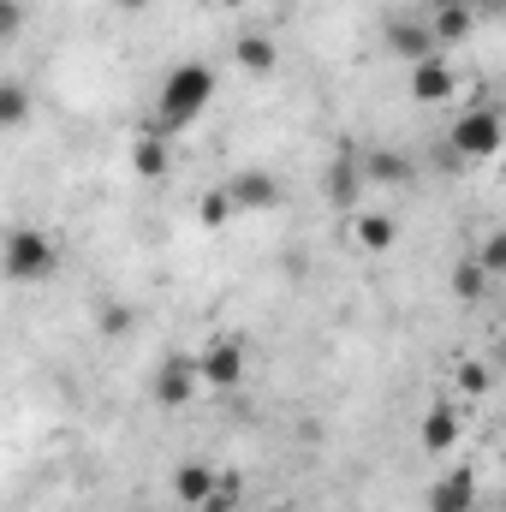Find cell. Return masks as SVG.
I'll use <instances>...</instances> for the list:
<instances>
[{
  "instance_id": "2e32d148",
  "label": "cell",
  "mask_w": 506,
  "mask_h": 512,
  "mask_svg": "<svg viewBox=\"0 0 506 512\" xmlns=\"http://www.w3.org/2000/svg\"><path fill=\"white\" fill-rule=\"evenodd\" d=\"M358 167H364V179H376V185H405V179H411V161L393 155V149H370V155H358Z\"/></svg>"
},
{
  "instance_id": "9a60e30c",
  "label": "cell",
  "mask_w": 506,
  "mask_h": 512,
  "mask_svg": "<svg viewBox=\"0 0 506 512\" xmlns=\"http://www.w3.org/2000/svg\"><path fill=\"white\" fill-rule=\"evenodd\" d=\"M233 60H239V72H251V78H268V72L280 66V48H274L268 36H239Z\"/></svg>"
},
{
  "instance_id": "4fadbf2b",
  "label": "cell",
  "mask_w": 506,
  "mask_h": 512,
  "mask_svg": "<svg viewBox=\"0 0 506 512\" xmlns=\"http://www.w3.org/2000/svg\"><path fill=\"white\" fill-rule=\"evenodd\" d=\"M471 0H441V12H435V24H429V36L435 42H465L471 36Z\"/></svg>"
},
{
  "instance_id": "3957f363",
  "label": "cell",
  "mask_w": 506,
  "mask_h": 512,
  "mask_svg": "<svg viewBox=\"0 0 506 512\" xmlns=\"http://www.w3.org/2000/svg\"><path fill=\"white\" fill-rule=\"evenodd\" d=\"M501 143H506V131H501V114H495V108H471V114H459L453 131H447V149H453L459 167L501 155Z\"/></svg>"
},
{
  "instance_id": "d4e9b609",
  "label": "cell",
  "mask_w": 506,
  "mask_h": 512,
  "mask_svg": "<svg viewBox=\"0 0 506 512\" xmlns=\"http://www.w3.org/2000/svg\"><path fill=\"white\" fill-rule=\"evenodd\" d=\"M459 387H465L471 399H483V393H489V370H483V364H459Z\"/></svg>"
},
{
  "instance_id": "7c38bea8",
  "label": "cell",
  "mask_w": 506,
  "mask_h": 512,
  "mask_svg": "<svg viewBox=\"0 0 506 512\" xmlns=\"http://www.w3.org/2000/svg\"><path fill=\"white\" fill-rule=\"evenodd\" d=\"M167 143H173V137H155V131H143V137L131 143V167H137V179H161V173H167V161H173Z\"/></svg>"
},
{
  "instance_id": "277c9868",
  "label": "cell",
  "mask_w": 506,
  "mask_h": 512,
  "mask_svg": "<svg viewBox=\"0 0 506 512\" xmlns=\"http://www.w3.org/2000/svg\"><path fill=\"white\" fill-rule=\"evenodd\" d=\"M221 191L233 197V215H268V209H280V203H286V185H280L274 173H262V167L233 173Z\"/></svg>"
},
{
  "instance_id": "ba28073f",
  "label": "cell",
  "mask_w": 506,
  "mask_h": 512,
  "mask_svg": "<svg viewBox=\"0 0 506 512\" xmlns=\"http://www.w3.org/2000/svg\"><path fill=\"white\" fill-rule=\"evenodd\" d=\"M387 48L405 60V66H417V60H429L435 54V36H429V24H417V18H387Z\"/></svg>"
},
{
  "instance_id": "6da1fadb",
  "label": "cell",
  "mask_w": 506,
  "mask_h": 512,
  "mask_svg": "<svg viewBox=\"0 0 506 512\" xmlns=\"http://www.w3.org/2000/svg\"><path fill=\"white\" fill-rule=\"evenodd\" d=\"M209 102H215V72H209L203 60H185V66L167 72V84H161V96H155V108H149L143 131H155V137H179L185 126L203 120Z\"/></svg>"
},
{
  "instance_id": "cb8c5ba5",
  "label": "cell",
  "mask_w": 506,
  "mask_h": 512,
  "mask_svg": "<svg viewBox=\"0 0 506 512\" xmlns=\"http://www.w3.org/2000/svg\"><path fill=\"white\" fill-rule=\"evenodd\" d=\"M24 18H30L24 0H0V42H12V36L24 30Z\"/></svg>"
},
{
  "instance_id": "ffe728a7",
  "label": "cell",
  "mask_w": 506,
  "mask_h": 512,
  "mask_svg": "<svg viewBox=\"0 0 506 512\" xmlns=\"http://www.w3.org/2000/svg\"><path fill=\"white\" fill-rule=\"evenodd\" d=\"M239 489H245L239 471H215V489H209V501H203L197 512H233L239 507Z\"/></svg>"
},
{
  "instance_id": "83f0119b",
  "label": "cell",
  "mask_w": 506,
  "mask_h": 512,
  "mask_svg": "<svg viewBox=\"0 0 506 512\" xmlns=\"http://www.w3.org/2000/svg\"><path fill=\"white\" fill-rule=\"evenodd\" d=\"M268 512H286V507H268Z\"/></svg>"
},
{
  "instance_id": "5b68a950",
  "label": "cell",
  "mask_w": 506,
  "mask_h": 512,
  "mask_svg": "<svg viewBox=\"0 0 506 512\" xmlns=\"http://www.w3.org/2000/svg\"><path fill=\"white\" fill-rule=\"evenodd\" d=\"M149 399H155L161 411L191 405V399H197V358H185V352L161 358V370H155V382H149Z\"/></svg>"
},
{
  "instance_id": "7402d4cb",
  "label": "cell",
  "mask_w": 506,
  "mask_h": 512,
  "mask_svg": "<svg viewBox=\"0 0 506 512\" xmlns=\"http://www.w3.org/2000/svg\"><path fill=\"white\" fill-rule=\"evenodd\" d=\"M471 262H477L483 274H501V268H506V239H501V233H489V239H483V251L471 256Z\"/></svg>"
},
{
  "instance_id": "52a82bcc",
  "label": "cell",
  "mask_w": 506,
  "mask_h": 512,
  "mask_svg": "<svg viewBox=\"0 0 506 512\" xmlns=\"http://www.w3.org/2000/svg\"><path fill=\"white\" fill-rule=\"evenodd\" d=\"M453 96H459V72H453L441 54H429V60H417V66H411V102L441 108V102H453Z\"/></svg>"
},
{
  "instance_id": "d6986e66",
  "label": "cell",
  "mask_w": 506,
  "mask_h": 512,
  "mask_svg": "<svg viewBox=\"0 0 506 512\" xmlns=\"http://www.w3.org/2000/svg\"><path fill=\"white\" fill-rule=\"evenodd\" d=\"M453 292H459V304H483V292H489V274L465 256L459 268H453Z\"/></svg>"
},
{
  "instance_id": "8992f818",
  "label": "cell",
  "mask_w": 506,
  "mask_h": 512,
  "mask_svg": "<svg viewBox=\"0 0 506 512\" xmlns=\"http://www.w3.org/2000/svg\"><path fill=\"white\" fill-rule=\"evenodd\" d=\"M197 382L209 387H239L245 382V346L233 334H215L203 352H197Z\"/></svg>"
},
{
  "instance_id": "484cf974",
  "label": "cell",
  "mask_w": 506,
  "mask_h": 512,
  "mask_svg": "<svg viewBox=\"0 0 506 512\" xmlns=\"http://www.w3.org/2000/svg\"><path fill=\"white\" fill-rule=\"evenodd\" d=\"M120 6H126V12H143V6H149V0H120Z\"/></svg>"
},
{
  "instance_id": "44dd1931",
  "label": "cell",
  "mask_w": 506,
  "mask_h": 512,
  "mask_svg": "<svg viewBox=\"0 0 506 512\" xmlns=\"http://www.w3.org/2000/svg\"><path fill=\"white\" fill-rule=\"evenodd\" d=\"M197 221H203V227H227V221H233V197H227L221 185H209V191L197 197Z\"/></svg>"
},
{
  "instance_id": "30bf717a",
  "label": "cell",
  "mask_w": 506,
  "mask_h": 512,
  "mask_svg": "<svg viewBox=\"0 0 506 512\" xmlns=\"http://www.w3.org/2000/svg\"><path fill=\"white\" fill-rule=\"evenodd\" d=\"M358 191H364L358 155H334V167H328V197H334V209H358Z\"/></svg>"
},
{
  "instance_id": "9c48e42d",
  "label": "cell",
  "mask_w": 506,
  "mask_h": 512,
  "mask_svg": "<svg viewBox=\"0 0 506 512\" xmlns=\"http://www.w3.org/2000/svg\"><path fill=\"white\" fill-rule=\"evenodd\" d=\"M471 507H477V477L471 471H447L429 489V512H471Z\"/></svg>"
},
{
  "instance_id": "e0dca14e",
  "label": "cell",
  "mask_w": 506,
  "mask_h": 512,
  "mask_svg": "<svg viewBox=\"0 0 506 512\" xmlns=\"http://www.w3.org/2000/svg\"><path fill=\"white\" fill-rule=\"evenodd\" d=\"M352 233H358L364 251H393V239H399V227H393L387 215H376V209H364V215L352 221Z\"/></svg>"
},
{
  "instance_id": "5bb4252c",
  "label": "cell",
  "mask_w": 506,
  "mask_h": 512,
  "mask_svg": "<svg viewBox=\"0 0 506 512\" xmlns=\"http://www.w3.org/2000/svg\"><path fill=\"white\" fill-rule=\"evenodd\" d=\"M209 489H215V471H209V465H179V471H173V501H179V507H203Z\"/></svg>"
},
{
  "instance_id": "8fae6325",
  "label": "cell",
  "mask_w": 506,
  "mask_h": 512,
  "mask_svg": "<svg viewBox=\"0 0 506 512\" xmlns=\"http://www.w3.org/2000/svg\"><path fill=\"white\" fill-rule=\"evenodd\" d=\"M417 441H423V453H453V447H459V411H453V405H435V411L423 417Z\"/></svg>"
},
{
  "instance_id": "7a4b0ae2",
  "label": "cell",
  "mask_w": 506,
  "mask_h": 512,
  "mask_svg": "<svg viewBox=\"0 0 506 512\" xmlns=\"http://www.w3.org/2000/svg\"><path fill=\"white\" fill-rule=\"evenodd\" d=\"M0 268H6V280H48V274L60 268V251H54L48 233L18 227V233H6V245H0Z\"/></svg>"
},
{
  "instance_id": "603a6c76",
  "label": "cell",
  "mask_w": 506,
  "mask_h": 512,
  "mask_svg": "<svg viewBox=\"0 0 506 512\" xmlns=\"http://www.w3.org/2000/svg\"><path fill=\"white\" fill-rule=\"evenodd\" d=\"M96 322H102V334H114V340L131 334V310H126V304H102V310H96Z\"/></svg>"
},
{
  "instance_id": "4316f807",
  "label": "cell",
  "mask_w": 506,
  "mask_h": 512,
  "mask_svg": "<svg viewBox=\"0 0 506 512\" xmlns=\"http://www.w3.org/2000/svg\"><path fill=\"white\" fill-rule=\"evenodd\" d=\"M215 6H245V0H215Z\"/></svg>"
},
{
  "instance_id": "ac0fdd59",
  "label": "cell",
  "mask_w": 506,
  "mask_h": 512,
  "mask_svg": "<svg viewBox=\"0 0 506 512\" xmlns=\"http://www.w3.org/2000/svg\"><path fill=\"white\" fill-rule=\"evenodd\" d=\"M30 120V90L18 78H0V131H18Z\"/></svg>"
}]
</instances>
